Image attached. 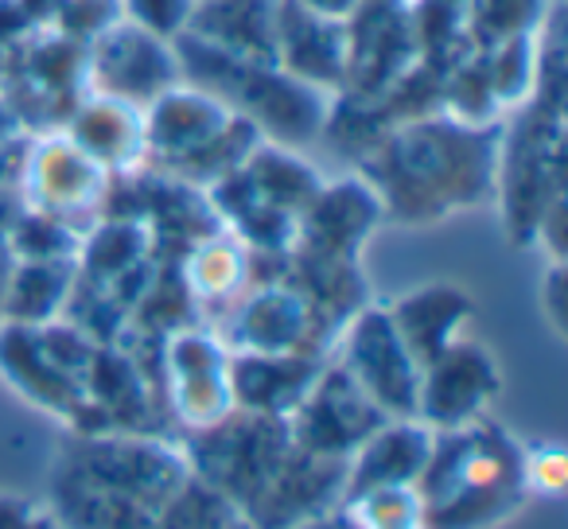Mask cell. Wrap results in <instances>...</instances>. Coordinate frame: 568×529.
I'll return each mask as SVG.
<instances>
[{
    "mask_svg": "<svg viewBox=\"0 0 568 529\" xmlns=\"http://www.w3.org/2000/svg\"><path fill=\"white\" fill-rule=\"evenodd\" d=\"M293 529H358V526L351 521V513L343 510V502H339L335 510L320 513V518H312V521H301V526H293Z\"/></svg>",
    "mask_w": 568,
    "mask_h": 529,
    "instance_id": "4dcf8cb0",
    "label": "cell"
},
{
    "mask_svg": "<svg viewBox=\"0 0 568 529\" xmlns=\"http://www.w3.org/2000/svg\"><path fill=\"white\" fill-rule=\"evenodd\" d=\"M417 490L425 529H498L529 498L521 440L487 417L436 433Z\"/></svg>",
    "mask_w": 568,
    "mask_h": 529,
    "instance_id": "7a4b0ae2",
    "label": "cell"
},
{
    "mask_svg": "<svg viewBox=\"0 0 568 529\" xmlns=\"http://www.w3.org/2000/svg\"><path fill=\"white\" fill-rule=\"evenodd\" d=\"M160 370H164L168 405L191 433L222 425L237 409L230 386V347L211 327H172L160 339Z\"/></svg>",
    "mask_w": 568,
    "mask_h": 529,
    "instance_id": "ba28073f",
    "label": "cell"
},
{
    "mask_svg": "<svg viewBox=\"0 0 568 529\" xmlns=\"http://www.w3.org/2000/svg\"><path fill=\"white\" fill-rule=\"evenodd\" d=\"M560 175H565L560 113H545L541 105H534L526 125H518L510 136L503 129V141H498L495 187L503 195V222L518 245L534 242L549 206L565 199Z\"/></svg>",
    "mask_w": 568,
    "mask_h": 529,
    "instance_id": "8992f818",
    "label": "cell"
},
{
    "mask_svg": "<svg viewBox=\"0 0 568 529\" xmlns=\"http://www.w3.org/2000/svg\"><path fill=\"white\" fill-rule=\"evenodd\" d=\"M304 9H312L316 17H327V20H343L347 24L351 12L358 9V0H301Z\"/></svg>",
    "mask_w": 568,
    "mask_h": 529,
    "instance_id": "f546056e",
    "label": "cell"
},
{
    "mask_svg": "<svg viewBox=\"0 0 568 529\" xmlns=\"http://www.w3.org/2000/svg\"><path fill=\"white\" fill-rule=\"evenodd\" d=\"M219 339L230 347V355H320L316 343V316L304 293L288 277L261 281L250 285L234 304L222 308Z\"/></svg>",
    "mask_w": 568,
    "mask_h": 529,
    "instance_id": "9c48e42d",
    "label": "cell"
},
{
    "mask_svg": "<svg viewBox=\"0 0 568 529\" xmlns=\"http://www.w3.org/2000/svg\"><path fill=\"white\" fill-rule=\"evenodd\" d=\"M55 475L160 518L164 506L187 487L191 459L183 448L152 433H74Z\"/></svg>",
    "mask_w": 568,
    "mask_h": 529,
    "instance_id": "277c9868",
    "label": "cell"
},
{
    "mask_svg": "<svg viewBox=\"0 0 568 529\" xmlns=\"http://www.w3.org/2000/svg\"><path fill=\"white\" fill-rule=\"evenodd\" d=\"M74 273V261H17L0 301V324L43 327L63 319Z\"/></svg>",
    "mask_w": 568,
    "mask_h": 529,
    "instance_id": "44dd1931",
    "label": "cell"
},
{
    "mask_svg": "<svg viewBox=\"0 0 568 529\" xmlns=\"http://www.w3.org/2000/svg\"><path fill=\"white\" fill-rule=\"evenodd\" d=\"M386 211L374 187L355 175V180H324L320 195L308 203L296 226L293 253L316 261H358L363 245L382 226Z\"/></svg>",
    "mask_w": 568,
    "mask_h": 529,
    "instance_id": "4fadbf2b",
    "label": "cell"
},
{
    "mask_svg": "<svg viewBox=\"0 0 568 529\" xmlns=\"http://www.w3.org/2000/svg\"><path fill=\"white\" fill-rule=\"evenodd\" d=\"M541 308L552 332L565 335V261H549V273H545L541 285Z\"/></svg>",
    "mask_w": 568,
    "mask_h": 529,
    "instance_id": "4316f807",
    "label": "cell"
},
{
    "mask_svg": "<svg viewBox=\"0 0 568 529\" xmlns=\"http://www.w3.org/2000/svg\"><path fill=\"white\" fill-rule=\"evenodd\" d=\"M0 529H55V521L28 498L0 495Z\"/></svg>",
    "mask_w": 568,
    "mask_h": 529,
    "instance_id": "484cf974",
    "label": "cell"
},
{
    "mask_svg": "<svg viewBox=\"0 0 568 529\" xmlns=\"http://www.w3.org/2000/svg\"><path fill=\"white\" fill-rule=\"evenodd\" d=\"M98 347L71 319L43 327L0 324V374L28 405L63 420L71 433H102L87 397V374Z\"/></svg>",
    "mask_w": 568,
    "mask_h": 529,
    "instance_id": "3957f363",
    "label": "cell"
},
{
    "mask_svg": "<svg viewBox=\"0 0 568 529\" xmlns=\"http://www.w3.org/2000/svg\"><path fill=\"white\" fill-rule=\"evenodd\" d=\"M413 529H425V526H413Z\"/></svg>",
    "mask_w": 568,
    "mask_h": 529,
    "instance_id": "1f68e13d",
    "label": "cell"
},
{
    "mask_svg": "<svg viewBox=\"0 0 568 529\" xmlns=\"http://www.w3.org/2000/svg\"><path fill=\"white\" fill-rule=\"evenodd\" d=\"M521 475L529 495L557 498L568 482V456L560 444H521Z\"/></svg>",
    "mask_w": 568,
    "mask_h": 529,
    "instance_id": "d4e9b609",
    "label": "cell"
},
{
    "mask_svg": "<svg viewBox=\"0 0 568 529\" xmlns=\"http://www.w3.org/2000/svg\"><path fill=\"white\" fill-rule=\"evenodd\" d=\"M237 113L219 94L195 87V82H175L160 98L144 105V144L149 160H156L160 172H172L183 160L203 152Z\"/></svg>",
    "mask_w": 568,
    "mask_h": 529,
    "instance_id": "5bb4252c",
    "label": "cell"
},
{
    "mask_svg": "<svg viewBox=\"0 0 568 529\" xmlns=\"http://www.w3.org/2000/svg\"><path fill=\"white\" fill-rule=\"evenodd\" d=\"M327 358L320 355H230L234 405L257 417H293L296 405L316 386Z\"/></svg>",
    "mask_w": 568,
    "mask_h": 529,
    "instance_id": "e0dca14e",
    "label": "cell"
},
{
    "mask_svg": "<svg viewBox=\"0 0 568 529\" xmlns=\"http://www.w3.org/2000/svg\"><path fill=\"white\" fill-rule=\"evenodd\" d=\"M498 394H503L498 358L479 339L459 335L433 363L420 366L417 413L413 417L433 433H448V428H464L471 420L487 417Z\"/></svg>",
    "mask_w": 568,
    "mask_h": 529,
    "instance_id": "8fae6325",
    "label": "cell"
},
{
    "mask_svg": "<svg viewBox=\"0 0 568 529\" xmlns=\"http://www.w3.org/2000/svg\"><path fill=\"white\" fill-rule=\"evenodd\" d=\"M113 180L90 152H82L63 129L55 133L32 136L24 144L17 175V199L20 206L36 214H48L55 222H67L71 230L87 234L110 203Z\"/></svg>",
    "mask_w": 568,
    "mask_h": 529,
    "instance_id": "5b68a950",
    "label": "cell"
},
{
    "mask_svg": "<svg viewBox=\"0 0 568 529\" xmlns=\"http://www.w3.org/2000/svg\"><path fill=\"white\" fill-rule=\"evenodd\" d=\"M386 312L409 355L425 366L444 347H452L459 335H467L475 319V301L467 288L452 285V281H433V285L409 288L405 296H397Z\"/></svg>",
    "mask_w": 568,
    "mask_h": 529,
    "instance_id": "ac0fdd59",
    "label": "cell"
},
{
    "mask_svg": "<svg viewBox=\"0 0 568 529\" xmlns=\"http://www.w3.org/2000/svg\"><path fill=\"white\" fill-rule=\"evenodd\" d=\"M20 211V199L12 191H0V301H4V288H9L12 265H17V253L9 245V226Z\"/></svg>",
    "mask_w": 568,
    "mask_h": 529,
    "instance_id": "83f0119b",
    "label": "cell"
},
{
    "mask_svg": "<svg viewBox=\"0 0 568 529\" xmlns=\"http://www.w3.org/2000/svg\"><path fill=\"white\" fill-rule=\"evenodd\" d=\"M503 125L467 121H409L363 156V180L382 199L386 218L436 222L475 206L495 191Z\"/></svg>",
    "mask_w": 568,
    "mask_h": 529,
    "instance_id": "6da1fadb",
    "label": "cell"
},
{
    "mask_svg": "<svg viewBox=\"0 0 568 529\" xmlns=\"http://www.w3.org/2000/svg\"><path fill=\"white\" fill-rule=\"evenodd\" d=\"M343 510L351 513L358 529H413L425 526V502L417 482H389V487H366L358 495L343 498Z\"/></svg>",
    "mask_w": 568,
    "mask_h": 529,
    "instance_id": "7402d4cb",
    "label": "cell"
},
{
    "mask_svg": "<svg viewBox=\"0 0 568 529\" xmlns=\"http://www.w3.org/2000/svg\"><path fill=\"white\" fill-rule=\"evenodd\" d=\"M276 67L308 87H339L351 74V28L316 17L301 0H276Z\"/></svg>",
    "mask_w": 568,
    "mask_h": 529,
    "instance_id": "9a60e30c",
    "label": "cell"
},
{
    "mask_svg": "<svg viewBox=\"0 0 568 529\" xmlns=\"http://www.w3.org/2000/svg\"><path fill=\"white\" fill-rule=\"evenodd\" d=\"M12 141H24V121H20L12 98L0 94V144H12Z\"/></svg>",
    "mask_w": 568,
    "mask_h": 529,
    "instance_id": "f1b7e54d",
    "label": "cell"
},
{
    "mask_svg": "<svg viewBox=\"0 0 568 529\" xmlns=\"http://www.w3.org/2000/svg\"><path fill=\"white\" fill-rule=\"evenodd\" d=\"M335 366L386 417H413L417 413L420 363L409 355L389 312L378 304H363L343 324L339 339H335Z\"/></svg>",
    "mask_w": 568,
    "mask_h": 529,
    "instance_id": "52a82bcc",
    "label": "cell"
},
{
    "mask_svg": "<svg viewBox=\"0 0 568 529\" xmlns=\"http://www.w3.org/2000/svg\"><path fill=\"white\" fill-rule=\"evenodd\" d=\"M180 285L191 308H226L253 285V253L226 226L195 237L180 257Z\"/></svg>",
    "mask_w": 568,
    "mask_h": 529,
    "instance_id": "ffe728a7",
    "label": "cell"
},
{
    "mask_svg": "<svg viewBox=\"0 0 568 529\" xmlns=\"http://www.w3.org/2000/svg\"><path fill=\"white\" fill-rule=\"evenodd\" d=\"M389 420L347 374L335 363H324L316 386L308 389L301 405L288 417V433L293 444L308 456L320 459H343L347 464L351 451L374 433V428Z\"/></svg>",
    "mask_w": 568,
    "mask_h": 529,
    "instance_id": "7c38bea8",
    "label": "cell"
},
{
    "mask_svg": "<svg viewBox=\"0 0 568 529\" xmlns=\"http://www.w3.org/2000/svg\"><path fill=\"white\" fill-rule=\"evenodd\" d=\"M436 433L420 425L417 417H389L351 451L347 487L343 498L358 495L366 487H389V482H417L433 456Z\"/></svg>",
    "mask_w": 568,
    "mask_h": 529,
    "instance_id": "d6986e66",
    "label": "cell"
},
{
    "mask_svg": "<svg viewBox=\"0 0 568 529\" xmlns=\"http://www.w3.org/2000/svg\"><path fill=\"white\" fill-rule=\"evenodd\" d=\"M63 133L82 152H90L110 175H133L149 160L144 110L121 102V98H105L87 90V98L79 105H71V113H67Z\"/></svg>",
    "mask_w": 568,
    "mask_h": 529,
    "instance_id": "2e32d148",
    "label": "cell"
},
{
    "mask_svg": "<svg viewBox=\"0 0 568 529\" xmlns=\"http://www.w3.org/2000/svg\"><path fill=\"white\" fill-rule=\"evenodd\" d=\"M82 74H87L94 94L121 98V102L141 105V110L183 79L175 43L160 40V35L144 32L121 17L90 40Z\"/></svg>",
    "mask_w": 568,
    "mask_h": 529,
    "instance_id": "30bf717a",
    "label": "cell"
},
{
    "mask_svg": "<svg viewBox=\"0 0 568 529\" xmlns=\"http://www.w3.org/2000/svg\"><path fill=\"white\" fill-rule=\"evenodd\" d=\"M534 40L529 35H510L498 43L495 59L487 63V90L495 105H518L534 90Z\"/></svg>",
    "mask_w": 568,
    "mask_h": 529,
    "instance_id": "603a6c76",
    "label": "cell"
},
{
    "mask_svg": "<svg viewBox=\"0 0 568 529\" xmlns=\"http://www.w3.org/2000/svg\"><path fill=\"white\" fill-rule=\"evenodd\" d=\"M199 0H118L121 20L144 28V32L160 35V40L175 43L195 20Z\"/></svg>",
    "mask_w": 568,
    "mask_h": 529,
    "instance_id": "cb8c5ba5",
    "label": "cell"
}]
</instances>
